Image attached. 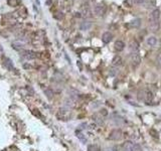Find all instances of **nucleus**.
Instances as JSON below:
<instances>
[{
  "instance_id": "nucleus-1",
  "label": "nucleus",
  "mask_w": 161,
  "mask_h": 151,
  "mask_svg": "<svg viewBox=\"0 0 161 151\" xmlns=\"http://www.w3.org/2000/svg\"><path fill=\"white\" fill-rule=\"evenodd\" d=\"M122 151H142L141 146L133 141H126L122 145Z\"/></svg>"
},
{
  "instance_id": "nucleus-2",
  "label": "nucleus",
  "mask_w": 161,
  "mask_h": 151,
  "mask_svg": "<svg viewBox=\"0 0 161 151\" xmlns=\"http://www.w3.org/2000/svg\"><path fill=\"white\" fill-rule=\"evenodd\" d=\"M122 137V131L120 129H114L110 132L109 139L110 140H119Z\"/></svg>"
},
{
  "instance_id": "nucleus-3",
  "label": "nucleus",
  "mask_w": 161,
  "mask_h": 151,
  "mask_svg": "<svg viewBox=\"0 0 161 151\" xmlns=\"http://www.w3.org/2000/svg\"><path fill=\"white\" fill-rule=\"evenodd\" d=\"M105 11H106V6H105L104 4H102V3H99V4L96 5V6H95V8H94L95 14H96V15H98V16L104 15Z\"/></svg>"
},
{
  "instance_id": "nucleus-4",
  "label": "nucleus",
  "mask_w": 161,
  "mask_h": 151,
  "mask_svg": "<svg viewBox=\"0 0 161 151\" xmlns=\"http://www.w3.org/2000/svg\"><path fill=\"white\" fill-rule=\"evenodd\" d=\"M131 63L133 64V67L136 68V67H138L140 63H141V57H140V56L137 53H132V56H131Z\"/></svg>"
},
{
  "instance_id": "nucleus-5",
  "label": "nucleus",
  "mask_w": 161,
  "mask_h": 151,
  "mask_svg": "<svg viewBox=\"0 0 161 151\" xmlns=\"http://www.w3.org/2000/svg\"><path fill=\"white\" fill-rule=\"evenodd\" d=\"M160 18V10L159 9H154L150 13L149 20L150 21H157Z\"/></svg>"
},
{
  "instance_id": "nucleus-6",
  "label": "nucleus",
  "mask_w": 161,
  "mask_h": 151,
  "mask_svg": "<svg viewBox=\"0 0 161 151\" xmlns=\"http://www.w3.org/2000/svg\"><path fill=\"white\" fill-rule=\"evenodd\" d=\"M149 27H150V30L151 31H158L159 27H160V23H159V20L157 21H150L149 22Z\"/></svg>"
},
{
  "instance_id": "nucleus-7",
  "label": "nucleus",
  "mask_w": 161,
  "mask_h": 151,
  "mask_svg": "<svg viewBox=\"0 0 161 151\" xmlns=\"http://www.w3.org/2000/svg\"><path fill=\"white\" fill-rule=\"evenodd\" d=\"M23 57H24L26 60H33V59H35L37 56H36V53H34V51L25 50L24 53H23Z\"/></svg>"
},
{
  "instance_id": "nucleus-8",
  "label": "nucleus",
  "mask_w": 161,
  "mask_h": 151,
  "mask_svg": "<svg viewBox=\"0 0 161 151\" xmlns=\"http://www.w3.org/2000/svg\"><path fill=\"white\" fill-rule=\"evenodd\" d=\"M113 39V34L111 32H105L104 34H103V36H102V40H103V42H105V43H109Z\"/></svg>"
},
{
  "instance_id": "nucleus-9",
  "label": "nucleus",
  "mask_w": 161,
  "mask_h": 151,
  "mask_svg": "<svg viewBox=\"0 0 161 151\" xmlns=\"http://www.w3.org/2000/svg\"><path fill=\"white\" fill-rule=\"evenodd\" d=\"M143 100L147 103H150L153 100V94L149 91H144V95H143Z\"/></svg>"
},
{
  "instance_id": "nucleus-10",
  "label": "nucleus",
  "mask_w": 161,
  "mask_h": 151,
  "mask_svg": "<svg viewBox=\"0 0 161 151\" xmlns=\"http://www.w3.org/2000/svg\"><path fill=\"white\" fill-rule=\"evenodd\" d=\"M114 47L117 51H122L125 49V43L124 42H122V40H117L114 44Z\"/></svg>"
},
{
  "instance_id": "nucleus-11",
  "label": "nucleus",
  "mask_w": 161,
  "mask_h": 151,
  "mask_svg": "<svg viewBox=\"0 0 161 151\" xmlns=\"http://www.w3.org/2000/svg\"><path fill=\"white\" fill-rule=\"evenodd\" d=\"M122 57L120 56H115L112 60V64L114 67H120L122 64Z\"/></svg>"
},
{
  "instance_id": "nucleus-12",
  "label": "nucleus",
  "mask_w": 161,
  "mask_h": 151,
  "mask_svg": "<svg viewBox=\"0 0 161 151\" xmlns=\"http://www.w3.org/2000/svg\"><path fill=\"white\" fill-rule=\"evenodd\" d=\"M91 27H92V22L91 21H88V20H86V21L81 23L80 28H81V30H83V31H86V30L90 29Z\"/></svg>"
},
{
  "instance_id": "nucleus-13",
  "label": "nucleus",
  "mask_w": 161,
  "mask_h": 151,
  "mask_svg": "<svg viewBox=\"0 0 161 151\" xmlns=\"http://www.w3.org/2000/svg\"><path fill=\"white\" fill-rule=\"evenodd\" d=\"M146 42H147V44H148L149 46H156V44H157V39L155 36H153V35H151V36H149L148 39H147V40H146Z\"/></svg>"
},
{
  "instance_id": "nucleus-14",
  "label": "nucleus",
  "mask_w": 161,
  "mask_h": 151,
  "mask_svg": "<svg viewBox=\"0 0 161 151\" xmlns=\"http://www.w3.org/2000/svg\"><path fill=\"white\" fill-rule=\"evenodd\" d=\"M140 25H141V19H139V18L133 19L132 21L129 23V26L132 27V28H138Z\"/></svg>"
},
{
  "instance_id": "nucleus-15",
  "label": "nucleus",
  "mask_w": 161,
  "mask_h": 151,
  "mask_svg": "<svg viewBox=\"0 0 161 151\" xmlns=\"http://www.w3.org/2000/svg\"><path fill=\"white\" fill-rule=\"evenodd\" d=\"M129 47H130V50H131L132 51H134V53H135V51H137V50H138V49H139V43L137 42H135V40H133V42H130Z\"/></svg>"
},
{
  "instance_id": "nucleus-16",
  "label": "nucleus",
  "mask_w": 161,
  "mask_h": 151,
  "mask_svg": "<svg viewBox=\"0 0 161 151\" xmlns=\"http://www.w3.org/2000/svg\"><path fill=\"white\" fill-rule=\"evenodd\" d=\"M4 66L8 68L9 71H12L13 70V64H12V61H10L8 57H5L4 60Z\"/></svg>"
},
{
  "instance_id": "nucleus-17",
  "label": "nucleus",
  "mask_w": 161,
  "mask_h": 151,
  "mask_svg": "<svg viewBox=\"0 0 161 151\" xmlns=\"http://www.w3.org/2000/svg\"><path fill=\"white\" fill-rule=\"evenodd\" d=\"M12 46L14 47V49H22L23 46H24V43H21V42H13L12 43Z\"/></svg>"
},
{
  "instance_id": "nucleus-18",
  "label": "nucleus",
  "mask_w": 161,
  "mask_h": 151,
  "mask_svg": "<svg viewBox=\"0 0 161 151\" xmlns=\"http://www.w3.org/2000/svg\"><path fill=\"white\" fill-rule=\"evenodd\" d=\"M88 151H99V148L95 144H91V145L88 146Z\"/></svg>"
},
{
  "instance_id": "nucleus-19",
  "label": "nucleus",
  "mask_w": 161,
  "mask_h": 151,
  "mask_svg": "<svg viewBox=\"0 0 161 151\" xmlns=\"http://www.w3.org/2000/svg\"><path fill=\"white\" fill-rule=\"evenodd\" d=\"M44 93H46V97L49 98V99H51V98H53V91H51V90H49V89H46V90H44Z\"/></svg>"
},
{
  "instance_id": "nucleus-20",
  "label": "nucleus",
  "mask_w": 161,
  "mask_h": 151,
  "mask_svg": "<svg viewBox=\"0 0 161 151\" xmlns=\"http://www.w3.org/2000/svg\"><path fill=\"white\" fill-rule=\"evenodd\" d=\"M156 64L157 66H158L159 68H161V53L157 56V59H156Z\"/></svg>"
},
{
  "instance_id": "nucleus-21",
  "label": "nucleus",
  "mask_w": 161,
  "mask_h": 151,
  "mask_svg": "<svg viewBox=\"0 0 161 151\" xmlns=\"http://www.w3.org/2000/svg\"><path fill=\"white\" fill-rule=\"evenodd\" d=\"M146 1L147 0H133V3H134V4L139 5V4H143V3H145Z\"/></svg>"
},
{
  "instance_id": "nucleus-22",
  "label": "nucleus",
  "mask_w": 161,
  "mask_h": 151,
  "mask_svg": "<svg viewBox=\"0 0 161 151\" xmlns=\"http://www.w3.org/2000/svg\"><path fill=\"white\" fill-rule=\"evenodd\" d=\"M46 3H47V4H49H49H50V3H51V1H50V0H47V2H46Z\"/></svg>"
},
{
  "instance_id": "nucleus-23",
  "label": "nucleus",
  "mask_w": 161,
  "mask_h": 151,
  "mask_svg": "<svg viewBox=\"0 0 161 151\" xmlns=\"http://www.w3.org/2000/svg\"><path fill=\"white\" fill-rule=\"evenodd\" d=\"M106 151H113L112 149H108V150H106Z\"/></svg>"
}]
</instances>
